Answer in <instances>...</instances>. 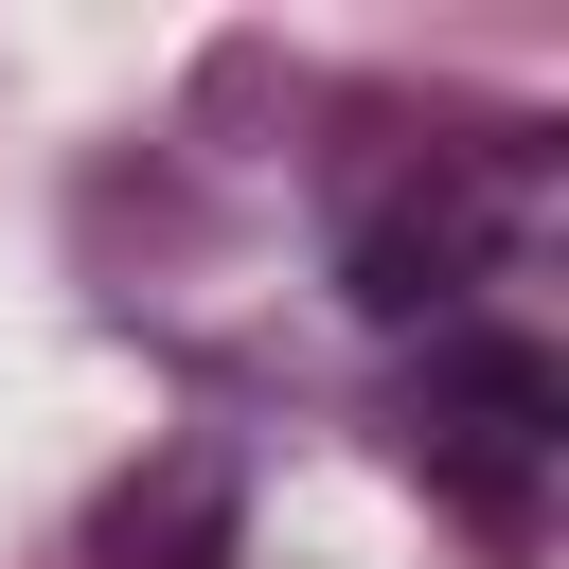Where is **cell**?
Masks as SVG:
<instances>
[{"instance_id":"cell-1","label":"cell","mask_w":569,"mask_h":569,"mask_svg":"<svg viewBox=\"0 0 569 569\" xmlns=\"http://www.w3.org/2000/svg\"><path fill=\"white\" fill-rule=\"evenodd\" d=\"M480 267H498L480 178H391V196L338 231V302H356V320H462Z\"/></svg>"},{"instance_id":"cell-2","label":"cell","mask_w":569,"mask_h":569,"mask_svg":"<svg viewBox=\"0 0 569 569\" xmlns=\"http://www.w3.org/2000/svg\"><path fill=\"white\" fill-rule=\"evenodd\" d=\"M551 409H569V373H551L533 338H445V356H427V445H445L480 498H516V480H533Z\"/></svg>"},{"instance_id":"cell-3","label":"cell","mask_w":569,"mask_h":569,"mask_svg":"<svg viewBox=\"0 0 569 569\" xmlns=\"http://www.w3.org/2000/svg\"><path fill=\"white\" fill-rule=\"evenodd\" d=\"M89 569H231V462H213V445H160V462L89 516Z\"/></svg>"}]
</instances>
